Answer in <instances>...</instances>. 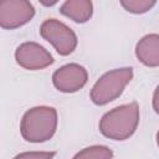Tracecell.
I'll use <instances>...</instances> for the list:
<instances>
[{
	"label": "cell",
	"mask_w": 159,
	"mask_h": 159,
	"mask_svg": "<svg viewBox=\"0 0 159 159\" xmlns=\"http://www.w3.org/2000/svg\"><path fill=\"white\" fill-rule=\"evenodd\" d=\"M139 106L137 102H130L114 107L104 113L99 120V132L113 140H125L130 138L139 124Z\"/></svg>",
	"instance_id": "cell-1"
},
{
	"label": "cell",
	"mask_w": 159,
	"mask_h": 159,
	"mask_svg": "<svg viewBox=\"0 0 159 159\" xmlns=\"http://www.w3.org/2000/svg\"><path fill=\"white\" fill-rule=\"evenodd\" d=\"M57 124L58 114L53 107L36 106L24 113L20 122V133L26 142L43 143L55 135Z\"/></svg>",
	"instance_id": "cell-2"
},
{
	"label": "cell",
	"mask_w": 159,
	"mask_h": 159,
	"mask_svg": "<svg viewBox=\"0 0 159 159\" xmlns=\"http://www.w3.org/2000/svg\"><path fill=\"white\" fill-rule=\"evenodd\" d=\"M133 78L132 67L114 68L102 75L93 84L89 97L97 106H104L117 99Z\"/></svg>",
	"instance_id": "cell-3"
},
{
	"label": "cell",
	"mask_w": 159,
	"mask_h": 159,
	"mask_svg": "<svg viewBox=\"0 0 159 159\" xmlns=\"http://www.w3.org/2000/svg\"><path fill=\"white\" fill-rule=\"evenodd\" d=\"M40 35L50 42L61 56L71 55L78 43L75 31L57 19H46L40 26Z\"/></svg>",
	"instance_id": "cell-4"
},
{
	"label": "cell",
	"mask_w": 159,
	"mask_h": 159,
	"mask_svg": "<svg viewBox=\"0 0 159 159\" xmlns=\"http://www.w3.org/2000/svg\"><path fill=\"white\" fill-rule=\"evenodd\" d=\"M35 7L26 0H0V27L19 29L32 20Z\"/></svg>",
	"instance_id": "cell-5"
},
{
	"label": "cell",
	"mask_w": 159,
	"mask_h": 159,
	"mask_svg": "<svg viewBox=\"0 0 159 159\" xmlns=\"http://www.w3.org/2000/svg\"><path fill=\"white\" fill-rule=\"evenodd\" d=\"M16 63L29 71H39L53 63L52 55L40 43L27 41L19 45L15 50Z\"/></svg>",
	"instance_id": "cell-6"
},
{
	"label": "cell",
	"mask_w": 159,
	"mask_h": 159,
	"mask_svg": "<svg viewBox=\"0 0 159 159\" xmlns=\"http://www.w3.org/2000/svg\"><path fill=\"white\" fill-rule=\"evenodd\" d=\"M88 81L87 70L78 63H67L56 70L52 75V83L56 89L63 93H73L84 87Z\"/></svg>",
	"instance_id": "cell-7"
},
{
	"label": "cell",
	"mask_w": 159,
	"mask_h": 159,
	"mask_svg": "<svg viewBox=\"0 0 159 159\" xmlns=\"http://www.w3.org/2000/svg\"><path fill=\"white\" fill-rule=\"evenodd\" d=\"M135 56L144 66L155 68L159 66V36L148 34L143 36L135 46Z\"/></svg>",
	"instance_id": "cell-8"
},
{
	"label": "cell",
	"mask_w": 159,
	"mask_h": 159,
	"mask_svg": "<svg viewBox=\"0 0 159 159\" xmlns=\"http://www.w3.org/2000/svg\"><path fill=\"white\" fill-rule=\"evenodd\" d=\"M60 12L77 24H84L93 15V4L89 0H67L61 5Z\"/></svg>",
	"instance_id": "cell-9"
},
{
	"label": "cell",
	"mask_w": 159,
	"mask_h": 159,
	"mask_svg": "<svg viewBox=\"0 0 159 159\" xmlns=\"http://www.w3.org/2000/svg\"><path fill=\"white\" fill-rule=\"evenodd\" d=\"M113 152L107 145H91L81 149L72 159H112Z\"/></svg>",
	"instance_id": "cell-10"
},
{
	"label": "cell",
	"mask_w": 159,
	"mask_h": 159,
	"mask_svg": "<svg viewBox=\"0 0 159 159\" xmlns=\"http://www.w3.org/2000/svg\"><path fill=\"white\" fill-rule=\"evenodd\" d=\"M157 4L155 0H122L120 5L132 14H144L148 12L154 5Z\"/></svg>",
	"instance_id": "cell-11"
},
{
	"label": "cell",
	"mask_w": 159,
	"mask_h": 159,
	"mask_svg": "<svg viewBox=\"0 0 159 159\" xmlns=\"http://www.w3.org/2000/svg\"><path fill=\"white\" fill-rule=\"evenodd\" d=\"M56 152H24L12 159H53Z\"/></svg>",
	"instance_id": "cell-12"
},
{
	"label": "cell",
	"mask_w": 159,
	"mask_h": 159,
	"mask_svg": "<svg viewBox=\"0 0 159 159\" xmlns=\"http://www.w3.org/2000/svg\"><path fill=\"white\" fill-rule=\"evenodd\" d=\"M157 96H158V88L154 91V97H153V103H154V111L158 113V106H157Z\"/></svg>",
	"instance_id": "cell-13"
}]
</instances>
